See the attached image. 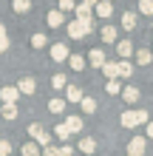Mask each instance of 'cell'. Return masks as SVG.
<instances>
[{
  "instance_id": "cell-1",
  "label": "cell",
  "mask_w": 153,
  "mask_h": 156,
  "mask_svg": "<svg viewBox=\"0 0 153 156\" xmlns=\"http://www.w3.org/2000/svg\"><path fill=\"white\" fill-rule=\"evenodd\" d=\"M65 29H68L71 40H82V37H88L94 31V23L91 20H74V23H65Z\"/></svg>"
},
{
  "instance_id": "cell-2",
  "label": "cell",
  "mask_w": 153,
  "mask_h": 156,
  "mask_svg": "<svg viewBox=\"0 0 153 156\" xmlns=\"http://www.w3.org/2000/svg\"><path fill=\"white\" fill-rule=\"evenodd\" d=\"M119 122H122V128H136V125H148V122H150V114H148V111H125Z\"/></svg>"
},
{
  "instance_id": "cell-3",
  "label": "cell",
  "mask_w": 153,
  "mask_h": 156,
  "mask_svg": "<svg viewBox=\"0 0 153 156\" xmlns=\"http://www.w3.org/2000/svg\"><path fill=\"white\" fill-rule=\"evenodd\" d=\"M29 136H31V139H37L40 148H48V145H51V133H48L40 122H31V125H29Z\"/></svg>"
},
{
  "instance_id": "cell-4",
  "label": "cell",
  "mask_w": 153,
  "mask_h": 156,
  "mask_svg": "<svg viewBox=\"0 0 153 156\" xmlns=\"http://www.w3.org/2000/svg\"><path fill=\"white\" fill-rule=\"evenodd\" d=\"M17 97H20L17 85H3V88H0V99H3V105H17Z\"/></svg>"
},
{
  "instance_id": "cell-5",
  "label": "cell",
  "mask_w": 153,
  "mask_h": 156,
  "mask_svg": "<svg viewBox=\"0 0 153 156\" xmlns=\"http://www.w3.org/2000/svg\"><path fill=\"white\" fill-rule=\"evenodd\" d=\"M145 136H133L128 142V156H145Z\"/></svg>"
},
{
  "instance_id": "cell-6",
  "label": "cell",
  "mask_w": 153,
  "mask_h": 156,
  "mask_svg": "<svg viewBox=\"0 0 153 156\" xmlns=\"http://www.w3.org/2000/svg\"><path fill=\"white\" fill-rule=\"evenodd\" d=\"M68 57H71V51H68L65 43H54L51 45V60L54 62H62V60H68Z\"/></svg>"
},
{
  "instance_id": "cell-7",
  "label": "cell",
  "mask_w": 153,
  "mask_h": 156,
  "mask_svg": "<svg viewBox=\"0 0 153 156\" xmlns=\"http://www.w3.org/2000/svg\"><path fill=\"white\" fill-rule=\"evenodd\" d=\"M46 23H48V29H60V26H65V14H62L60 9H51L46 14Z\"/></svg>"
},
{
  "instance_id": "cell-8",
  "label": "cell",
  "mask_w": 153,
  "mask_h": 156,
  "mask_svg": "<svg viewBox=\"0 0 153 156\" xmlns=\"http://www.w3.org/2000/svg\"><path fill=\"white\" fill-rule=\"evenodd\" d=\"M17 91H20V94H34V91H37V80L34 77H23L20 82H17Z\"/></svg>"
},
{
  "instance_id": "cell-9",
  "label": "cell",
  "mask_w": 153,
  "mask_h": 156,
  "mask_svg": "<svg viewBox=\"0 0 153 156\" xmlns=\"http://www.w3.org/2000/svg\"><path fill=\"white\" fill-rule=\"evenodd\" d=\"M133 51H136V48H133V43H130V40H116V54H119L122 60H128Z\"/></svg>"
},
{
  "instance_id": "cell-10",
  "label": "cell",
  "mask_w": 153,
  "mask_h": 156,
  "mask_svg": "<svg viewBox=\"0 0 153 156\" xmlns=\"http://www.w3.org/2000/svg\"><path fill=\"white\" fill-rule=\"evenodd\" d=\"M88 62H91L94 68H102L105 62H108V60H105V51H102V48H91V54H88Z\"/></svg>"
},
{
  "instance_id": "cell-11",
  "label": "cell",
  "mask_w": 153,
  "mask_h": 156,
  "mask_svg": "<svg viewBox=\"0 0 153 156\" xmlns=\"http://www.w3.org/2000/svg\"><path fill=\"white\" fill-rule=\"evenodd\" d=\"M94 12H96V14H99V17H102V20H108V17H111V14H113V3H108V0H99V3H96V6H94Z\"/></svg>"
},
{
  "instance_id": "cell-12",
  "label": "cell",
  "mask_w": 153,
  "mask_h": 156,
  "mask_svg": "<svg viewBox=\"0 0 153 156\" xmlns=\"http://www.w3.org/2000/svg\"><path fill=\"white\" fill-rule=\"evenodd\" d=\"M136 20H139L136 12H125L119 23H122V29H125V31H133V29H136Z\"/></svg>"
},
{
  "instance_id": "cell-13",
  "label": "cell",
  "mask_w": 153,
  "mask_h": 156,
  "mask_svg": "<svg viewBox=\"0 0 153 156\" xmlns=\"http://www.w3.org/2000/svg\"><path fill=\"white\" fill-rule=\"evenodd\" d=\"M122 99H125L128 105H133V102L139 99V88H136V85H125V88H122Z\"/></svg>"
},
{
  "instance_id": "cell-14",
  "label": "cell",
  "mask_w": 153,
  "mask_h": 156,
  "mask_svg": "<svg viewBox=\"0 0 153 156\" xmlns=\"http://www.w3.org/2000/svg\"><path fill=\"white\" fill-rule=\"evenodd\" d=\"M99 37H102V43H113V45H116V29L105 23L102 29H99Z\"/></svg>"
},
{
  "instance_id": "cell-15",
  "label": "cell",
  "mask_w": 153,
  "mask_h": 156,
  "mask_svg": "<svg viewBox=\"0 0 153 156\" xmlns=\"http://www.w3.org/2000/svg\"><path fill=\"white\" fill-rule=\"evenodd\" d=\"M65 102H82V91L77 85H65Z\"/></svg>"
},
{
  "instance_id": "cell-16",
  "label": "cell",
  "mask_w": 153,
  "mask_h": 156,
  "mask_svg": "<svg viewBox=\"0 0 153 156\" xmlns=\"http://www.w3.org/2000/svg\"><path fill=\"white\" fill-rule=\"evenodd\" d=\"M116 66H119V77H122V80L133 77V62H130V60H119Z\"/></svg>"
},
{
  "instance_id": "cell-17",
  "label": "cell",
  "mask_w": 153,
  "mask_h": 156,
  "mask_svg": "<svg viewBox=\"0 0 153 156\" xmlns=\"http://www.w3.org/2000/svg\"><path fill=\"white\" fill-rule=\"evenodd\" d=\"M91 12H94V9H91V6H85V3H77V9H74L77 20H91Z\"/></svg>"
},
{
  "instance_id": "cell-18",
  "label": "cell",
  "mask_w": 153,
  "mask_h": 156,
  "mask_svg": "<svg viewBox=\"0 0 153 156\" xmlns=\"http://www.w3.org/2000/svg\"><path fill=\"white\" fill-rule=\"evenodd\" d=\"M65 128H68L71 133H79V131H82V116H68L65 119Z\"/></svg>"
},
{
  "instance_id": "cell-19",
  "label": "cell",
  "mask_w": 153,
  "mask_h": 156,
  "mask_svg": "<svg viewBox=\"0 0 153 156\" xmlns=\"http://www.w3.org/2000/svg\"><path fill=\"white\" fill-rule=\"evenodd\" d=\"M99 71H102V74H105L108 80H116V77H119V66H116V62H105V66H102Z\"/></svg>"
},
{
  "instance_id": "cell-20",
  "label": "cell",
  "mask_w": 153,
  "mask_h": 156,
  "mask_svg": "<svg viewBox=\"0 0 153 156\" xmlns=\"http://www.w3.org/2000/svg\"><path fill=\"white\" fill-rule=\"evenodd\" d=\"M65 85H68V77L62 74V71L51 77V88H57V91H65Z\"/></svg>"
},
{
  "instance_id": "cell-21",
  "label": "cell",
  "mask_w": 153,
  "mask_h": 156,
  "mask_svg": "<svg viewBox=\"0 0 153 156\" xmlns=\"http://www.w3.org/2000/svg\"><path fill=\"white\" fill-rule=\"evenodd\" d=\"M48 111L51 114H62V111H65V99H60V97L48 99Z\"/></svg>"
},
{
  "instance_id": "cell-22",
  "label": "cell",
  "mask_w": 153,
  "mask_h": 156,
  "mask_svg": "<svg viewBox=\"0 0 153 156\" xmlns=\"http://www.w3.org/2000/svg\"><path fill=\"white\" fill-rule=\"evenodd\" d=\"M31 9V0H12V12H17V14H26Z\"/></svg>"
},
{
  "instance_id": "cell-23",
  "label": "cell",
  "mask_w": 153,
  "mask_h": 156,
  "mask_svg": "<svg viewBox=\"0 0 153 156\" xmlns=\"http://www.w3.org/2000/svg\"><path fill=\"white\" fill-rule=\"evenodd\" d=\"M23 156H43V151H40L37 142H26L23 145Z\"/></svg>"
},
{
  "instance_id": "cell-24",
  "label": "cell",
  "mask_w": 153,
  "mask_h": 156,
  "mask_svg": "<svg viewBox=\"0 0 153 156\" xmlns=\"http://www.w3.org/2000/svg\"><path fill=\"white\" fill-rule=\"evenodd\" d=\"M150 60H153V51L150 48H139L136 51V62H139V66H148Z\"/></svg>"
},
{
  "instance_id": "cell-25",
  "label": "cell",
  "mask_w": 153,
  "mask_h": 156,
  "mask_svg": "<svg viewBox=\"0 0 153 156\" xmlns=\"http://www.w3.org/2000/svg\"><path fill=\"white\" fill-rule=\"evenodd\" d=\"M68 66L74 68V71H82L85 68V60L79 57V54H71V57H68Z\"/></svg>"
},
{
  "instance_id": "cell-26",
  "label": "cell",
  "mask_w": 153,
  "mask_h": 156,
  "mask_svg": "<svg viewBox=\"0 0 153 156\" xmlns=\"http://www.w3.org/2000/svg\"><path fill=\"white\" fill-rule=\"evenodd\" d=\"M79 105H82L85 114H94V111H96V99H94V97H82V102H79Z\"/></svg>"
},
{
  "instance_id": "cell-27",
  "label": "cell",
  "mask_w": 153,
  "mask_h": 156,
  "mask_svg": "<svg viewBox=\"0 0 153 156\" xmlns=\"http://www.w3.org/2000/svg\"><path fill=\"white\" fill-rule=\"evenodd\" d=\"M3 116L9 119V122H14V119L20 116V111H17V105H3Z\"/></svg>"
},
{
  "instance_id": "cell-28",
  "label": "cell",
  "mask_w": 153,
  "mask_h": 156,
  "mask_svg": "<svg viewBox=\"0 0 153 156\" xmlns=\"http://www.w3.org/2000/svg\"><path fill=\"white\" fill-rule=\"evenodd\" d=\"M54 136H57V139H60V142H65V139H68V136H71V131H68V128H65V122H62V125H57V128H54Z\"/></svg>"
},
{
  "instance_id": "cell-29",
  "label": "cell",
  "mask_w": 153,
  "mask_h": 156,
  "mask_svg": "<svg viewBox=\"0 0 153 156\" xmlns=\"http://www.w3.org/2000/svg\"><path fill=\"white\" fill-rule=\"evenodd\" d=\"M31 45H34V48H43V45H48V37H46V34H31Z\"/></svg>"
},
{
  "instance_id": "cell-30",
  "label": "cell",
  "mask_w": 153,
  "mask_h": 156,
  "mask_svg": "<svg viewBox=\"0 0 153 156\" xmlns=\"http://www.w3.org/2000/svg\"><path fill=\"white\" fill-rule=\"evenodd\" d=\"M79 151H82V153H94L96 151V142L94 139H79Z\"/></svg>"
},
{
  "instance_id": "cell-31",
  "label": "cell",
  "mask_w": 153,
  "mask_h": 156,
  "mask_svg": "<svg viewBox=\"0 0 153 156\" xmlns=\"http://www.w3.org/2000/svg\"><path fill=\"white\" fill-rule=\"evenodd\" d=\"M105 91H108V94H122L119 80H108V82H105Z\"/></svg>"
},
{
  "instance_id": "cell-32",
  "label": "cell",
  "mask_w": 153,
  "mask_h": 156,
  "mask_svg": "<svg viewBox=\"0 0 153 156\" xmlns=\"http://www.w3.org/2000/svg\"><path fill=\"white\" fill-rule=\"evenodd\" d=\"M139 12L150 17V14H153V0H139Z\"/></svg>"
},
{
  "instance_id": "cell-33",
  "label": "cell",
  "mask_w": 153,
  "mask_h": 156,
  "mask_svg": "<svg viewBox=\"0 0 153 156\" xmlns=\"http://www.w3.org/2000/svg\"><path fill=\"white\" fill-rule=\"evenodd\" d=\"M77 9V0H60V12L65 14V12H74Z\"/></svg>"
},
{
  "instance_id": "cell-34",
  "label": "cell",
  "mask_w": 153,
  "mask_h": 156,
  "mask_svg": "<svg viewBox=\"0 0 153 156\" xmlns=\"http://www.w3.org/2000/svg\"><path fill=\"white\" fill-rule=\"evenodd\" d=\"M12 153V142L9 139H0V156H9Z\"/></svg>"
},
{
  "instance_id": "cell-35",
  "label": "cell",
  "mask_w": 153,
  "mask_h": 156,
  "mask_svg": "<svg viewBox=\"0 0 153 156\" xmlns=\"http://www.w3.org/2000/svg\"><path fill=\"white\" fill-rule=\"evenodd\" d=\"M43 156H60V148H54V145H48V148H43Z\"/></svg>"
},
{
  "instance_id": "cell-36",
  "label": "cell",
  "mask_w": 153,
  "mask_h": 156,
  "mask_svg": "<svg viewBox=\"0 0 153 156\" xmlns=\"http://www.w3.org/2000/svg\"><path fill=\"white\" fill-rule=\"evenodd\" d=\"M60 156H74V148H71V145H62V148H60Z\"/></svg>"
},
{
  "instance_id": "cell-37",
  "label": "cell",
  "mask_w": 153,
  "mask_h": 156,
  "mask_svg": "<svg viewBox=\"0 0 153 156\" xmlns=\"http://www.w3.org/2000/svg\"><path fill=\"white\" fill-rule=\"evenodd\" d=\"M6 48H9V37H6V40H0V54H3Z\"/></svg>"
},
{
  "instance_id": "cell-38",
  "label": "cell",
  "mask_w": 153,
  "mask_h": 156,
  "mask_svg": "<svg viewBox=\"0 0 153 156\" xmlns=\"http://www.w3.org/2000/svg\"><path fill=\"white\" fill-rule=\"evenodd\" d=\"M148 139H153V122H148Z\"/></svg>"
},
{
  "instance_id": "cell-39",
  "label": "cell",
  "mask_w": 153,
  "mask_h": 156,
  "mask_svg": "<svg viewBox=\"0 0 153 156\" xmlns=\"http://www.w3.org/2000/svg\"><path fill=\"white\" fill-rule=\"evenodd\" d=\"M0 40H6V26L0 23Z\"/></svg>"
},
{
  "instance_id": "cell-40",
  "label": "cell",
  "mask_w": 153,
  "mask_h": 156,
  "mask_svg": "<svg viewBox=\"0 0 153 156\" xmlns=\"http://www.w3.org/2000/svg\"><path fill=\"white\" fill-rule=\"evenodd\" d=\"M82 3H85V6H91V9H94L96 3H99V0H82Z\"/></svg>"
},
{
  "instance_id": "cell-41",
  "label": "cell",
  "mask_w": 153,
  "mask_h": 156,
  "mask_svg": "<svg viewBox=\"0 0 153 156\" xmlns=\"http://www.w3.org/2000/svg\"><path fill=\"white\" fill-rule=\"evenodd\" d=\"M108 3H113V0H108Z\"/></svg>"
}]
</instances>
